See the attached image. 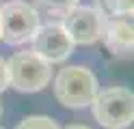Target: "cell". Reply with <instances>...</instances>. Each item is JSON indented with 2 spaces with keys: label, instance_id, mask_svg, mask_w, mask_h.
<instances>
[{
  "label": "cell",
  "instance_id": "1",
  "mask_svg": "<svg viewBox=\"0 0 134 129\" xmlns=\"http://www.w3.org/2000/svg\"><path fill=\"white\" fill-rule=\"evenodd\" d=\"M52 88H54L56 101L69 110H80L91 106L99 93L97 77L93 75L91 69L82 65L63 67L54 77Z\"/></svg>",
  "mask_w": 134,
  "mask_h": 129
},
{
  "label": "cell",
  "instance_id": "2",
  "mask_svg": "<svg viewBox=\"0 0 134 129\" xmlns=\"http://www.w3.org/2000/svg\"><path fill=\"white\" fill-rule=\"evenodd\" d=\"M93 118L106 129H125L134 123V93L123 86H113L97 93L91 103Z\"/></svg>",
  "mask_w": 134,
  "mask_h": 129
},
{
  "label": "cell",
  "instance_id": "3",
  "mask_svg": "<svg viewBox=\"0 0 134 129\" xmlns=\"http://www.w3.org/2000/svg\"><path fill=\"white\" fill-rule=\"evenodd\" d=\"M9 86L20 93H39L52 80V65L39 58L32 50H24L7 60Z\"/></svg>",
  "mask_w": 134,
  "mask_h": 129
},
{
  "label": "cell",
  "instance_id": "4",
  "mask_svg": "<svg viewBox=\"0 0 134 129\" xmlns=\"http://www.w3.org/2000/svg\"><path fill=\"white\" fill-rule=\"evenodd\" d=\"M39 30V13L35 7L13 0L0 7V39L9 45H22Z\"/></svg>",
  "mask_w": 134,
  "mask_h": 129
},
{
  "label": "cell",
  "instance_id": "5",
  "mask_svg": "<svg viewBox=\"0 0 134 129\" xmlns=\"http://www.w3.org/2000/svg\"><path fill=\"white\" fill-rule=\"evenodd\" d=\"M106 17L93 7H74L63 13L61 26L74 45H91L102 39Z\"/></svg>",
  "mask_w": 134,
  "mask_h": 129
},
{
  "label": "cell",
  "instance_id": "6",
  "mask_svg": "<svg viewBox=\"0 0 134 129\" xmlns=\"http://www.w3.org/2000/svg\"><path fill=\"white\" fill-rule=\"evenodd\" d=\"M32 41V52L43 58L48 65L52 63H65L69 54L74 52V43L69 41L67 32L61 24H43L35 32Z\"/></svg>",
  "mask_w": 134,
  "mask_h": 129
},
{
  "label": "cell",
  "instance_id": "7",
  "mask_svg": "<svg viewBox=\"0 0 134 129\" xmlns=\"http://www.w3.org/2000/svg\"><path fill=\"white\" fill-rule=\"evenodd\" d=\"M102 39L113 56L132 58L134 56V13L106 17Z\"/></svg>",
  "mask_w": 134,
  "mask_h": 129
},
{
  "label": "cell",
  "instance_id": "8",
  "mask_svg": "<svg viewBox=\"0 0 134 129\" xmlns=\"http://www.w3.org/2000/svg\"><path fill=\"white\" fill-rule=\"evenodd\" d=\"M97 11L102 13V17L132 13V0H97Z\"/></svg>",
  "mask_w": 134,
  "mask_h": 129
},
{
  "label": "cell",
  "instance_id": "9",
  "mask_svg": "<svg viewBox=\"0 0 134 129\" xmlns=\"http://www.w3.org/2000/svg\"><path fill=\"white\" fill-rule=\"evenodd\" d=\"M15 129H61L50 116H26Z\"/></svg>",
  "mask_w": 134,
  "mask_h": 129
},
{
  "label": "cell",
  "instance_id": "10",
  "mask_svg": "<svg viewBox=\"0 0 134 129\" xmlns=\"http://www.w3.org/2000/svg\"><path fill=\"white\" fill-rule=\"evenodd\" d=\"M43 7H48V9H54V11H69V9H74V7H78V0H39Z\"/></svg>",
  "mask_w": 134,
  "mask_h": 129
},
{
  "label": "cell",
  "instance_id": "11",
  "mask_svg": "<svg viewBox=\"0 0 134 129\" xmlns=\"http://www.w3.org/2000/svg\"><path fill=\"white\" fill-rule=\"evenodd\" d=\"M9 86V73H7V60L0 58V93Z\"/></svg>",
  "mask_w": 134,
  "mask_h": 129
},
{
  "label": "cell",
  "instance_id": "12",
  "mask_svg": "<svg viewBox=\"0 0 134 129\" xmlns=\"http://www.w3.org/2000/svg\"><path fill=\"white\" fill-rule=\"evenodd\" d=\"M65 129H89V127H85V125H69V127H65Z\"/></svg>",
  "mask_w": 134,
  "mask_h": 129
},
{
  "label": "cell",
  "instance_id": "13",
  "mask_svg": "<svg viewBox=\"0 0 134 129\" xmlns=\"http://www.w3.org/2000/svg\"><path fill=\"white\" fill-rule=\"evenodd\" d=\"M132 13H134V0H132Z\"/></svg>",
  "mask_w": 134,
  "mask_h": 129
},
{
  "label": "cell",
  "instance_id": "14",
  "mask_svg": "<svg viewBox=\"0 0 134 129\" xmlns=\"http://www.w3.org/2000/svg\"><path fill=\"white\" fill-rule=\"evenodd\" d=\"M0 116H2V106H0Z\"/></svg>",
  "mask_w": 134,
  "mask_h": 129
}]
</instances>
